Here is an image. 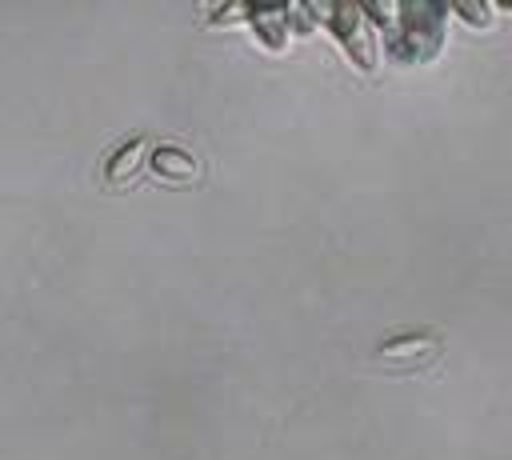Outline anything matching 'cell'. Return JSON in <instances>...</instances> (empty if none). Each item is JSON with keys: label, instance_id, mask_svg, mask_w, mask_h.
<instances>
[{"label": "cell", "instance_id": "3", "mask_svg": "<svg viewBox=\"0 0 512 460\" xmlns=\"http://www.w3.org/2000/svg\"><path fill=\"white\" fill-rule=\"evenodd\" d=\"M440 348L444 344L436 332H396L376 344V360L392 364V368H420V364H432L440 356Z\"/></svg>", "mask_w": 512, "mask_h": 460}, {"label": "cell", "instance_id": "4", "mask_svg": "<svg viewBox=\"0 0 512 460\" xmlns=\"http://www.w3.org/2000/svg\"><path fill=\"white\" fill-rule=\"evenodd\" d=\"M148 136H128V140H120L112 152H108V160H104V184L108 188H128V184H136V176L148 168Z\"/></svg>", "mask_w": 512, "mask_h": 460}, {"label": "cell", "instance_id": "7", "mask_svg": "<svg viewBox=\"0 0 512 460\" xmlns=\"http://www.w3.org/2000/svg\"><path fill=\"white\" fill-rule=\"evenodd\" d=\"M448 16H456V20H464L468 28L484 32L496 12H492V4H464V0H460V4H448Z\"/></svg>", "mask_w": 512, "mask_h": 460}, {"label": "cell", "instance_id": "1", "mask_svg": "<svg viewBox=\"0 0 512 460\" xmlns=\"http://www.w3.org/2000/svg\"><path fill=\"white\" fill-rule=\"evenodd\" d=\"M368 24L376 28L380 52L400 64V68H416V64H432L444 44H448V4L436 0H368L360 4Z\"/></svg>", "mask_w": 512, "mask_h": 460}, {"label": "cell", "instance_id": "6", "mask_svg": "<svg viewBox=\"0 0 512 460\" xmlns=\"http://www.w3.org/2000/svg\"><path fill=\"white\" fill-rule=\"evenodd\" d=\"M248 24L268 52L288 48V8H248Z\"/></svg>", "mask_w": 512, "mask_h": 460}, {"label": "cell", "instance_id": "5", "mask_svg": "<svg viewBox=\"0 0 512 460\" xmlns=\"http://www.w3.org/2000/svg\"><path fill=\"white\" fill-rule=\"evenodd\" d=\"M148 168L168 184H192L200 176V160L180 144H152L148 148Z\"/></svg>", "mask_w": 512, "mask_h": 460}, {"label": "cell", "instance_id": "2", "mask_svg": "<svg viewBox=\"0 0 512 460\" xmlns=\"http://www.w3.org/2000/svg\"><path fill=\"white\" fill-rule=\"evenodd\" d=\"M308 12H312L316 24H324V32L336 40V48L344 52V60L356 72H364V76L376 72V64H380V40H376V28L368 24V16H364L360 4H348V0L344 4H308Z\"/></svg>", "mask_w": 512, "mask_h": 460}, {"label": "cell", "instance_id": "8", "mask_svg": "<svg viewBox=\"0 0 512 460\" xmlns=\"http://www.w3.org/2000/svg\"><path fill=\"white\" fill-rule=\"evenodd\" d=\"M212 20H216V24H232V20H248V8H244V4H232V8H216V12H212Z\"/></svg>", "mask_w": 512, "mask_h": 460}]
</instances>
